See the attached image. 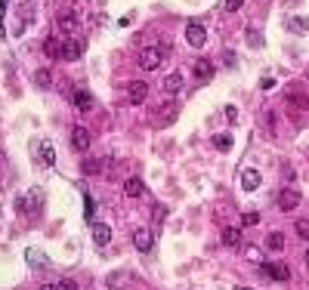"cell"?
<instances>
[{"label": "cell", "mask_w": 309, "mask_h": 290, "mask_svg": "<svg viewBox=\"0 0 309 290\" xmlns=\"http://www.w3.org/2000/svg\"><path fill=\"white\" fill-rule=\"evenodd\" d=\"M179 117V102L176 99H167L164 105H158L151 111V127H170V123Z\"/></svg>", "instance_id": "obj_1"}, {"label": "cell", "mask_w": 309, "mask_h": 290, "mask_svg": "<svg viewBox=\"0 0 309 290\" xmlns=\"http://www.w3.org/2000/svg\"><path fill=\"white\" fill-rule=\"evenodd\" d=\"M161 62H164V50H158V47H145L139 53V68L142 71H158Z\"/></svg>", "instance_id": "obj_2"}, {"label": "cell", "mask_w": 309, "mask_h": 290, "mask_svg": "<svg viewBox=\"0 0 309 290\" xmlns=\"http://www.w3.org/2000/svg\"><path fill=\"white\" fill-rule=\"evenodd\" d=\"M81 56H84V40L68 37L65 44H62V56H59V59H65V62H77Z\"/></svg>", "instance_id": "obj_3"}, {"label": "cell", "mask_w": 309, "mask_h": 290, "mask_svg": "<svg viewBox=\"0 0 309 290\" xmlns=\"http://www.w3.org/2000/svg\"><path fill=\"white\" fill-rule=\"evenodd\" d=\"M186 40H189V47H204V40H207V31L201 22H189L186 25Z\"/></svg>", "instance_id": "obj_4"}, {"label": "cell", "mask_w": 309, "mask_h": 290, "mask_svg": "<svg viewBox=\"0 0 309 290\" xmlns=\"http://www.w3.org/2000/svg\"><path fill=\"white\" fill-rule=\"evenodd\" d=\"M25 263H28L34 272H44V269L50 266V256H47L44 250H37V247H28V250H25Z\"/></svg>", "instance_id": "obj_5"}, {"label": "cell", "mask_w": 309, "mask_h": 290, "mask_svg": "<svg viewBox=\"0 0 309 290\" xmlns=\"http://www.w3.org/2000/svg\"><path fill=\"white\" fill-rule=\"evenodd\" d=\"M127 96H130V102H133V105H142V102H145V96H148V84H145V80H130Z\"/></svg>", "instance_id": "obj_6"}, {"label": "cell", "mask_w": 309, "mask_h": 290, "mask_svg": "<svg viewBox=\"0 0 309 290\" xmlns=\"http://www.w3.org/2000/svg\"><path fill=\"white\" fill-rule=\"evenodd\" d=\"M297 204H300V191H297V188H285V191L279 195V210L291 213V210H294Z\"/></svg>", "instance_id": "obj_7"}, {"label": "cell", "mask_w": 309, "mask_h": 290, "mask_svg": "<svg viewBox=\"0 0 309 290\" xmlns=\"http://www.w3.org/2000/svg\"><path fill=\"white\" fill-rule=\"evenodd\" d=\"M263 272L272 278V281H288L291 278V266H285V263H266Z\"/></svg>", "instance_id": "obj_8"}, {"label": "cell", "mask_w": 309, "mask_h": 290, "mask_svg": "<svg viewBox=\"0 0 309 290\" xmlns=\"http://www.w3.org/2000/svg\"><path fill=\"white\" fill-rule=\"evenodd\" d=\"M71 148H74V151H87V148H90V130L74 127V130H71Z\"/></svg>", "instance_id": "obj_9"}, {"label": "cell", "mask_w": 309, "mask_h": 290, "mask_svg": "<svg viewBox=\"0 0 309 290\" xmlns=\"http://www.w3.org/2000/svg\"><path fill=\"white\" fill-rule=\"evenodd\" d=\"M133 244H136V250H139V253H148V250H151V244H154V238H151L148 229H136V232H133Z\"/></svg>", "instance_id": "obj_10"}, {"label": "cell", "mask_w": 309, "mask_h": 290, "mask_svg": "<svg viewBox=\"0 0 309 290\" xmlns=\"http://www.w3.org/2000/svg\"><path fill=\"white\" fill-rule=\"evenodd\" d=\"M192 71H195V80H201V84L213 80V62H207V59H198L195 65H192Z\"/></svg>", "instance_id": "obj_11"}, {"label": "cell", "mask_w": 309, "mask_h": 290, "mask_svg": "<svg viewBox=\"0 0 309 290\" xmlns=\"http://www.w3.org/2000/svg\"><path fill=\"white\" fill-rule=\"evenodd\" d=\"M260 182H263L260 170H254V167L241 170V188H244V191H254V188H260Z\"/></svg>", "instance_id": "obj_12"}, {"label": "cell", "mask_w": 309, "mask_h": 290, "mask_svg": "<svg viewBox=\"0 0 309 290\" xmlns=\"http://www.w3.org/2000/svg\"><path fill=\"white\" fill-rule=\"evenodd\" d=\"M71 102H74L77 111H90V108H93V96H90L87 90H77V93L71 96Z\"/></svg>", "instance_id": "obj_13"}, {"label": "cell", "mask_w": 309, "mask_h": 290, "mask_svg": "<svg viewBox=\"0 0 309 290\" xmlns=\"http://www.w3.org/2000/svg\"><path fill=\"white\" fill-rule=\"evenodd\" d=\"M223 244L226 247H238L241 244V229L238 225H226L223 229Z\"/></svg>", "instance_id": "obj_14"}, {"label": "cell", "mask_w": 309, "mask_h": 290, "mask_svg": "<svg viewBox=\"0 0 309 290\" xmlns=\"http://www.w3.org/2000/svg\"><path fill=\"white\" fill-rule=\"evenodd\" d=\"M93 241H96L99 247H105V244L111 241V229H108L105 222H93Z\"/></svg>", "instance_id": "obj_15"}, {"label": "cell", "mask_w": 309, "mask_h": 290, "mask_svg": "<svg viewBox=\"0 0 309 290\" xmlns=\"http://www.w3.org/2000/svg\"><path fill=\"white\" fill-rule=\"evenodd\" d=\"M124 195H127V198H139V195H145V185H142V179L130 176V179L124 182Z\"/></svg>", "instance_id": "obj_16"}, {"label": "cell", "mask_w": 309, "mask_h": 290, "mask_svg": "<svg viewBox=\"0 0 309 290\" xmlns=\"http://www.w3.org/2000/svg\"><path fill=\"white\" fill-rule=\"evenodd\" d=\"M37 151H41V160L47 164V167H53V164H56V148H53V142H41V145H37Z\"/></svg>", "instance_id": "obj_17"}, {"label": "cell", "mask_w": 309, "mask_h": 290, "mask_svg": "<svg viewBox=\"0 0 309 290\" xmlns=\"http://www.w3.org/2000/svg\"><path fill=\"white\" fill-rule=\"evenodd\" d=\"M263 247H266V250H282V247H285V235L282 232H269L266 241H263Z\"/></svg>", "instance_id": "obj_18"}, {"label": "cell", "mask_w": 309, "mask_h": 290, "mask_svg": "<svg viewBox=\"0 0 309 290\" xmlns=\"http://www.w3.org/2000/svg\"><path fill=\"white\" fill-rule=\"evenodd\" d=\"M44 56H47V59H59V56H62V44H59L56 37H47V40H44Z\"/></svg>", "instance_id": "obj_19"}, {"label": "cell", "mask_w": 309, "mask_h": 290, "mask_svg": "<svg viewBox=\"0 0 309 290\" xmlns=\"http://www.w3.org/2000/svg\"><path fill=\"white\" fill-rule=\"evenodd\" d=\"M34 84L41 87V90H50V87H53V74H50V68H41V71H34Z\"/></svg>", "instance_id": "obj_20"}, {"label": "cell", "mask_w": 309, "mask_h": 290, "mask_svg": "<svg viewBox=\"0 0 309 290\" xmlns=\"http://www.w3.org/2000/svg\"><path fill=\"white\" fill-rule=\"evenodd\" d=\"M105 284H108V287H127V284H130V272H111V275L105 278Z\"/></svg>", "instance_id": "obj_21"}, {"label": "cell", "mask_w": 309, "mask_h": 290, "mask_svg": "<svg viewBox=\"0 0 309 290\" xmlns=\"http://www.w3.org/2000/svg\"><path fill=\"white\" fill-rule=\"evenodd\" d=\"M164 90L167 93H179L182 90V74H167L164 77Z\"/></svg>", "instance_id": "obj_22"}, {"label": "cell", "mask_w": 309, "mask_h": 290, "mask_svg": "<svg viewBox=\"0 0 309 290\" xmlns=\"http://www.w3.org/2000/svg\"><path fill=\"white\" fill-rule=\"evenodd\" d=\"M59 28H62L65 34H74V31H77V16H71V13H65V16L59 19Z\"/></svg>", "instance_id": "obj_23"}, {"label": "cell", "mask_w": 309, "mask_h": 290, "mask_svg": "<svg viewBox=\"0 0 309 290\" xmlns=\"http://www.w3.org/2000/svg\"><path fill=\"white\" fill-rule=\"evenodd\" d=\"M102 167H105V160H96V157L84 160V173H87V176H96V173H99Z\"/></svg>", "instance_id": "obj_24"}, {"label": "cell", "mask_w": 309, "mask_h": 290, "mask_svg": "<svg viewBox=\"0 0 309 290\" xmlns=\"http://www.w3.org/2000/svg\"><path fill=\"white\" fill-rule=\"evenodd\" d=\"M213 145H217L220 151H229V148H232V136H229V133H217V136H213Z\"/></svg>", "instance_id": "obj_25"}, {"label": "cell", "mask_w": 309, "mask_h": 290, "mask_svg": "<svg viewBox=\"0 0 309 290\" xmlns=\"http://www.w3.org/2000/svg\"><path fill=\"white\" fill-rule=\"evenodd\" d=\"M260 222V213L257 210H244L241 213V225H257Z\"/></svg>", "instance_id": "obj_26"}, {"label": "cell", "mask_w": 309, "mask_h": 290, "mask_svg": "<svg viewBox=\"0 0 309 290\" xmlns=\"http://www.w3.org/2000/svg\"><path fill=\"white\" fill-rule=\"evenodd\" d=\"M288 28H291V31H309V19H300V16H297V19H291Z\"/></svg>", "instance_id": "obj_27"}, {"label": "cell", "mask_w": 309, "mask_h": 290, "mask_svg": "<svg viewBox=\"0 0 309 290\" xmlns=\"http://www.w3.org/2000/svg\"><path fill=\"white\" fill-rule=\"evenodd\" d=\"M297 235L303 241H309V219H297Z\"/></svg>", "instance_id": "obj_28"}, {"label": "cell", "mask_w": 309, "mask_h": 290, "mask_svg": "<svg viewBox=\"0 0 309 290\" xmlns=\"http://www.w3.org/2000/svg\"><path fill=\"white\" fill-rule=\"evenodd\" d=\"M241 4H244V0H223V7H226L229 13H235V10H241Z\"/></svg>", "instance_id": "obj_29"}, {"label": "cell", "mask_w": 309, "mask_h": 290, "mask_svg": "<svg viewBox=\"0 0 309 290\" xmlns=\"http://www.w3.org/2000/svg\"><path fill=\"white\" fill-rule=\"evenodd\" d=\"M244 256L251 260V263H260L263 256H260V250H257V247H248V250H244Z\"/></svg>", "instance_id": "obj_30"}, {"label": "cell", "mask_w": 309, "mask_h": 290, "mask_svg": "<svg viewBox=\"0 0 309 290\" xmlns=\"http://www.w3.org/2000/svg\"><path fill=\"white\" fill-rule=\"evenodd\" d=\"M56 287H59V290H77V284H74L71 278H62V281H59Z\"/></svg>", "instance_id": "obj_31"}, {"label": "cell", "mask_w": 309, "mask_h": 290, "mask_svg": "<svg viewBox=\"0 0 309 290\" xmlns=\"http://www.w3.org/2000/svg\"><path fill=\"white\" fill-rule=\"evenodd\" d=\"M248 40H251V44H257V47L263 44V37H260V34L254 31V28H248Z\"/></svg>", "instance_id": "obj_32"}, {"label": "cell", "mask_w": 309, "mask_h": 290, "mask_svg": "<svg viewBox=\"0 0 309 290\" xmlns=\"http://www.w3.org/2000/svg\"><path fill=\"white\" fill-rule=\"evenodd\" d=\"M226 117L235 120V117H238V108H235V105H226Z\"/></svg>", "instance_id": "obj_33"}, {"label": "cell", "mask_w": 309, "mask_h": 290, "mask_svg": "<svg viewBox=\"0 0 309 290\" xmlns=\"http://www.w3.org/2000/svg\"><path fill=\"white\" fill-rule=\"evenodd\" d=\"M84 204H87V219H93V201H90V195H84Z\"/></svg>", "instance_id": "obj_34"}, {"label": "cell", "mask_w": 309, "mask_h": 290, "mask_svg": "<svg viewBox=\"0 0 309 290\" xmlns=\"http://www.w3.org/2000/svg\"><path fill=\"white\" fill-rule=\"evenodd\" d=\"M7 7H10V0H0V19H4V13H7Z\"/></svg>", "instance_id": "obj_35"}, {"label": "cell", "mask_w": 309, "mask_h": 290, "mask_svg": "<svg viewBox=\"0 0 309 290\" xmlns=\"http://www.w3.org/2000/svg\"><path fill=\"white\" fill-rule=\"evenodd\" d=\"M41 290H59V287H56V284H44Z\"/></svg>", "instance_id": "obj_36"}, {"label": "cell", "mask_w": 309, "mask_h": 290, "mask_svg": "<svg viewBox=\"0 0 309 290\" xmlns=\"http://www.w3.org/2000/svg\"><path fill=\"white\" fill-rule=\"evenodd\" d=\"M0 37H4V22H0Z\"/></svg>", "instance_id": "obj_37"}, {"label": "cell", "mask_w": 309, "mask_h": 290, "mask_svg": "<svg viewBox=\"0 0 309 290\" xmlns=\"http://www.w3.org/2000/svg\"><path fill=\"white\" fill-rule=\"evenodd\" d=\"M306 266H309V250H306Z\"/></svg>", "instance_id": "obj_38"}, {"label": "cell", "mask_w": 309, "mask_h": 290, "mask_svg": "<svg viewBox=\"0 0 309 290\" xmlns=\"http://www.w3.org/2000/svg\"><path fill=\"white\" fill-rule=\"evenodd\" d=\"M241 290H251V287H241Z\"/></svg>", "instance_id": "obj_39"}]
</instances>
